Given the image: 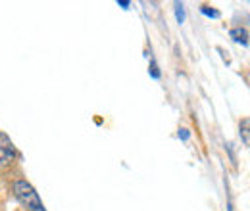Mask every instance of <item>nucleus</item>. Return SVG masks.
Here are the masks:
<instances>
[{
	"instance_id": "obj_1",
	"label": "nucleus",
	"mask_w": 250,
	"mask_h": 211,
	"mask_svg": "<svg viewBox=\"0 0 250 211\" xmlns=\"http://www.w3.org/2000/svg\"><path fill=\"white\" fill-rule=\"evenodd\" d=\"M14 194H16V198H18L29 211H44L39 194L35 192V188H33L27 181L14 182Z\"/></svg>"
},
{
	"instance_id": "obj_2",
	"label": "nucleus",
	"mask_w": 250,
	"mask_h": 211,
	"mask_svg": "<svg viewBox=\"0 0 250 211\" xmlns=\"http://www.w3.org/2000/svg\"><path fill=\"white\" fill-rule=\"evenodd\" d=\"M16 161V150H14V144H12V140L4 134V133H0V167H10L12 163Z\"/></svg>"
},
{
	"instance_id": "obj_3",
	"label": "nucleus",
	"mask_w": 250,
	"mask_h": 211,
	"mask_svg": "<svg viewBox=\"0 0 250 211\" xmlns=\"http://www.w3.org/2000/svg\"><path fill=\"white\" fill-rule=\"evenodd\" d=\"M231 37H233V38H235L237 42L245 44V46L249 44V40H247V38H249V33H247V29H243V27H239V29H233V31H231Z\"/></svg>"
},
{
	"instance_id": "obj_4",
	"label": "nucleus",
	"mask_w": 250,
	"mask_h": 211,
	"mask_svg": "<svg viewBox=\"0 0 250 211\" xmlns=\"http://www.w3.org/2000/svg\"><path fill=\"white\" fill-rule=\"evenodd\" d=\"M249 125L250 121L245 119L241 123V136H243V142H245V146H249L250 144V138H249Z\"/></svg>"
},
{
	"instance_id": "obj_5",
	"label": "nucleus",
	"mask_w": 250,
	"mask_h": 211,
	"mask_svg": "<svg viewBox=\"0 0 250 211\" xmlns=\"http://www.w3.org/2000/svg\"><path fill=\"white\" fill-rule=\"evenodd\" d=\"M175 14H177V21L183 23V19H185V10H183L181 4H175Z\"/></svg>"
},
{
	"instance_id": "obj_6",
	"label": "nucleus",
	"mask_w": 250,
	"mask_h": 211,
	"mask_svg": "<svg viewBox=\"0 0 250 211\" xmlns=\"http://www.w3.org/2000/svg\"><path fill=\"white\" fill-rule=\"evenodd\" d=\"M202 12H204L206 16H212V18H219V12H216V10H210L208 6H202Z\"/></svg>"
},
{
	"instance_id": "obj_7",
	"label": "nucleus",
	"mask_w": 250,
	"mask_h": 211,
	"mask_svg": "<svg viewBox=\"0 0 250 211\" xmlns=\"http://www.w3.org/2000/svg\"><path fill=\"white\" fill-rule=\"evenodd\" d=\"M179 136H181V138H188V133L185 131V129H183V131L179 133Z\"/></svg>"
},
{
	"instance_id": "obj_8",
	"label": "nucleus",
	"mask_w": 250,
	"mask_h": 211,
	"mask_svg": "<svg viewBox=\"0 0 250 211\" xmlns=\"http://www.w3.org/2000/svg\"><path fill=\"white\" fill-rule=\"evenodd\" d=\"M118 4H120V6H124V8H127V6H129V2H125V0H122V2H118Z\"/></svg>"
}]
</instances>
